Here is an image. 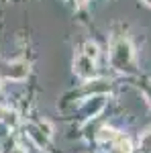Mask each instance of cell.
<instances>
[{
  "label": "cell",
  "instance_id": "obj_1",
  "mask_svg": "<svg viewBox=\"0 0 151 153\" xmlns=\"http://www.w3.org/2000/svg\"><path fill=\"white\" fill-rule=\"evenodd\" d=\"M110 63L115 65L118 71H131L135 65V57H133V47L129 45V41H116L110 51Z\"/></svg>",
  "mask_w": 151,
  "mask_h": 153
},
{
  "label": "cell",
  "instance_id": "obj_2",
  "mask_svg": "<svg viewBox=\"0 0 151 153\" xmlns=\"http://www.w3.org/2000/svg\"><path fill=\"white\" fill-rule=\"evenodd\" d=\"M74 71H76V76H80L84 80H90L94 78V74H96V68H94V61L92 59H88L86 55H78L76 61H74Z\"/></svg>",
  "mask_w": 151,
  "mask_h": 153
},
{
  "label": "cell",
  "instance_id": "obj_3",
  "mask_svg": "<svg viewBox=\"0 0 151 153\" xmlns=\"http://www.w3.org/2000/svg\"><path fill=\"white\" fill-rule=\"evenodd\" d=\"M4 76L8 80H25L29 76V63H25V61H12L10 65L4 70Z\"/></svg>",
  "mask_w": 151,
  "mask_h": 153
},
{
  "label": "cell",
  "instance_id": "obj_4",
  "mask_svg": "<svg viewBox=\"0 0 151 153\" xmlns=\"http://www.w3.org/2000/svg\"><path fill=\"white\" fill-rule=\"evenodd\" d=\"M121 135H118V131L112 129V127H102V129L96 133V139L98 143H115Z\"/></svg>",
  "mask_w": 151,
  "mask_h": 153
},
{
  "label": "cell",
  "instance_id": "obj_5",
  "mask_svg": "<svg viewBox=\"0 0 151 153\" xmlns=\"http://www.w3.org/2000/svg\"><path fill=\"white\" fill-rule=\"evenodd\" d=\"M108 153H133V145H131L129 139L118 137V139L112 143V147L108 149Z\"/></svg>",
  "mask_w": 151,
  "mask_h": 153
},
{
  "label": "cell",
  "instance_id": "obj_6",
  "mask_svg": "<svg viewBox=\"0 0 151 153\" xmlns=\"http://www.w3.org/2000/svg\"><path fill=\"white\" fill-rule=\"evenodd\" d=\"M27 133H29V137H31L39 147H45L47 137H43V133H41V125H39V127H35V125H27Z\"/></svg>",
  "mask_w": 151,
  "mask_h": 153
},
{
  "label": "cell",
  "instance_id": "obj_7",
  "mask_svg": "<svg viewBox=\"0 0 151 153\" xmlns=\"http://www.w3.org/2000/svg\"><path fill=\"white\" fill-rule=\"evenodd\" d=\"M102 106H104V98H102V96H96V98H90V100L86 102V110H88L92 117H96V114L102 110Z\"/></svg>",
  "mask_w": 151,
  "mask_h": 153
},
{
  "label": "cell",
  "instance_id": "obj_8",
  "mask_svg": "<svg viewBox=\"0 0 151 153\" xmlns=\"http://www.w3.org/2000/svg\"><path fill=\"white\" fill-rule=\"evenodd\" d=\"M82 55H86L88 59L96 61L98 55H100V49H98V45H96L94 41H86V43H84V49H82Z\"/></svg>",
  "mask_w": 151,
  "mask_h": 153
},
{
  "label": "cell",
  "instance_id": "obj_9",
  "mask_svg": "<svg viewBox=\"0 0 151 153\" xmlns=\"http://www.w3.org/2000/svg\"><path fill=\"white\" fill-rule=\"evenodd\" d=\"M139 149L141 153H151V129H147L139 137Z\"/></svg>",
  "mask_w": 151,
  "mask_h": 153
},
{
  "label": "cell",
  "instance_id": "obj_10",
  "mask_svg": "<svg viewBox=\"0 0 151 153\" xmlns=\"http://www.w3.org/2000/svg\"><path fill=\"white\" fill-rule=\"evenodd\" d=\"M4 123H6L8 127H16V123H19L16 112H14V110H6V114H4Z\"/></svg>",
  "mask_w": 151,
  "mask_h": 153
},
{
  "label": "cell",
  "instance_id": "obj_11",
  "mask_svg": "<svg viewBox=\"0 0 151 153\" xmlns=\"http://www.w3.org/2000/svg\"><path fill=\"white\" fill-rule=\"evenodd\" d=\"M8 153H27V151H25L23 147H12V149H10Z\"/></svg>",
  "mask_w": 151,
  "mask_h": 153
},
{
  "label": "cell",
  "instance_id": "obj_12",
  "mask_svg": "<svg viewBox=\"0 0 151 153\" xmlns=\"http://www.w3.org/2000/svg\"><path fill=\"white\" fill-rule=\"evenodd\" d=\"M4 114H6V108H4V106H0V120H4Z\"/></svg>",
  "mask_w": 151,
  "mask_h": 153
},
{
  "label": "cell",
  "instance_id": "obj_13",
  "mask_svg": "<svg viewBox=\"0 0 151 153\" xmlns=\"http://www.w3.org/2000/svg\"><path fill=\"white\" fill-rule=\"evenodd\" d=\"M86 2H90V0H76V4H78V6H84Z\"/></svg>",
  "mask_w": 151,
  "mask_h": 153
},
{
  "label": "cell",
  "instance_id": "obj_14",
  "mask_svg": "<svg viewBox=\"0 0 151 153\" xmlns=\"http://www.w3.org/2000/svg\"><path fill=\"white\" fill-rule=\"evenodd\" d=\"M0 88H2V86H0Z\"/></svg>",
  "mask_w": 151,
  "mask_h": 153
}]
</instances>
